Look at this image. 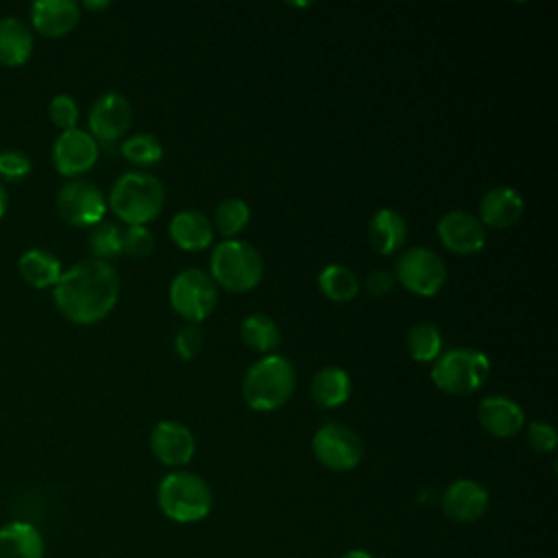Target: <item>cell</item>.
Here are the masks:
<instances>
[{
    "mask_svg": "<svg viewBox=\"0 0 558 558\" xmlns=\"http://www.w3.org/2000/svg\"><path fill=\"white\" fill-rule=\"evenodd\" d=\"M525 436H527L530 447L534 451H541V453L554 451L556 442H558L556 429L549 423H545V421H530L527 429H525Z\"/></svg>",
    "mask_w": 558,
    "mask_h": 558,
    "instance_id": "836d02e7",
    "label": "cell"
},
{
    "mask_svg": "<svg viewBox=\"0 0 558 558\" xmlns=\"http://www.w3.org/2000/svg\"><path fill=\"white\" fill-rule=\"evenodd\" d=\"M342 558H373V556L364 549H353V551H347Z\"/></svg>",
    "mask_w": 558,
    "mask_h": 558,
    "instance_id": "8d00e7d4",
    "label": "cell"
},
{
    "mask_svg": "<svg viewBox=\"0 0 558 558\" xmlns=\"http://www.w3.org/2000/svg\"><path fill=\"white\" fill-rule=\"evenodd\" d=\"M170 238L183 251H203L214 240L211 220L198 209H181L170 220Z\"/></svg>",
    "mask_w": 558,
    "mask_h": 558,
    "instance_id": "d6986e66",
    "label": "cell"
},
{
    "mask_svg": "<svg viewBox=\"0 0 558 558\" xmlns=\"http://www.w3.org/2000/svg\"><path fill=\"white\" fill-rule=\"evenodd\" d=\"M155 251V235L144 225H131L122 231V253L135 259H144Z\"/></svg>",
    "mask_w": 558,
    "mask_h": 558,
    "instance_id": "4dcf8cb0",
    "label": "cell"
},
{
    "mask_svg": "<svg viewBox=\"0 0 558 558\" xmlns=\"http://www.w3.org/2000/svg\"><path fill=\"white\" fill-rule=\"evenodd\" d=\"M523 196L510 185H497L480 198V222L490 229H508L523 216Z\"/></svg>",
    "mask_w": 558,
    "mask_h": 558,
    "instance_id": "e0dca14e",
    "label": "cell"
},
{
    "mask_svg": "<svg viewBox=\"0 0 558 558\" xmlns=\"http://www.w3.org/2000/svg\"><path fill=\"white\" fill-rule=\"evenodd\" d=\"M131 102L118 92H107L89 109V135L96 142H116L131 126Z\"/></svg>",
    "mask_w": 558,
    "mask_h": 558,
    "instance_id": "4fadbf2b",
    "label": "cell"
},
{
    "mask_svg": "<svg viewBox=\"0 0 558 558\" xmlns=\"http://www.w3.org/2000/svg\"><path fill=\"white\" fill-rule=\"evenodd\" d=\"M447 279V268L436 251L427 246L405 248L395 264V281L416 296H434Z\"/></svg>",
    "mask_w": 558,
    "mask_h": 558,
    "instance_id": "ba28073f",
    "label": "cell"
},
{
    "mask_svg": "<svg viewBox=\"0 0 558 558\" xmlns=\"http://www.w3.org/2000/svg\"><path fill=\"white\" fill-rule=\"evenodd\" d=\"M318 288L320 292L336 303L353 301L360 292V281L353 270H349L342 264H329L318 275Z\"/></svg>",
    "mask_w": 558,
    "mask_h": 558,
    "instance_id": "484cf974",
    "label": "cell"
},
{
    "mask_svg": "<svg viewBox=\"0 0 558 558\" xmlns=\"http://www.w3.org/2000/svg\"><path fill=\"white\" fill-rule=\"evenodd\" d=\"M33 52V33L31 26L15 17H0V63L15 68L31 59Z\"/></svg>",
    "mask_w": 558,
    "mask_h": 558,
    "instance_id": "7402d4cb",
    "label": "cell"
},
{
    "mask_svg": "<svg viewBox=\"0 0 558 558\" xmlns=\"http://www.w3.org/2000/svg\"><path fill=\"white\" fill-rule=\"evenodd\" d=\"M209 277L229 292L253 290L264 275L259 251L244 240H225L214 246L209 259Z\"/></svg>",
    "mask_w": 558,
    "mask_h": 558,
    "instance_id": "5b68a950",
    "label": "cell"
},
{
    "mask_svg": "<svg viewBox=\"0 0 558 558\" xmlns=\"http://www.w3.org/2000/svg\"><path fill=\"white\" fill-rule=\"evenodd\" d=\"M392 288H395V275L392 272H388L384 268H377V270L368 272L366 292L371 296H386Z\"/></svg>",
    "mask_w": 558,
    "mask_h": 558,
    "instance_id": "d590c367",
    "label": "cell"
},
{
    "mask_svg": "<svg viewBox=\"0 0 558 558\" xmlns=\"http://www.w3.org/2000/svg\"><path fill=\"white\" fill-rule=\"evenodd\" d=\"M310 395L316 405L333 410L351 397V377L340 366H323L312 377Z\"/></svg>",
    "mask_w": 558,
    "mask_h": 558,
    "instance_id": "603a6c76",
    "label": "cell"
},
{
    "mask_svg": "<svg viewBox=\"0 0 558 558\" xmlns=\"http://www.w3.org/2000/svg\"><path fill=\"white\" fill-rule=\"evenodd\" d=\"M57 211L72 227H94L105 218L107 201L96 183L72 179L57 194Z\"/></svg>",
    "mask_w": 558,
    "mask_h": 558,
    "instance_id": "30bf717a",
    "label": "cell"
},
{
    "mask_svg": "<svg viewBox=\"0 0 558 558\" xmlns=\"http://www.w3.org/2000/svg\"><path fill=\"white\" fill-rule=\"evenodd\" d=\"M490 373V360L469 347H456L440 353L432 366V381L447 395L464 397L482 388Z\"/></svg>",
    "mask_w": 558,
    "mask_h": 558,
    "instance_id": "8992f818",
    "label": "cell"
},
{
    "mask_svg": "<svg viewBox=\"0 0 558 558\" xmlns=\"http://www.w3.org/2000/svg\"><path fill=\"white\" fill-rule=\"evenodd\" d=\"M477 421L490 436L512 438L523 429L525 412L514 399L506 395H490L480 401Z\"/></svg>",
    "mask_w": 558,
    "mask_h": 558,
    "instance_id": "2e32d148",
    "label": "cell"
},
{
    "mask_svg": "<svg viewBox=\"0 0 558 558\" xmlns=\"http://www.w3.org/2000/svg\"><path fill=\"white\" fill-rule=\"evenodd\" d=\"M203 347V329L194 323L183 325L174 336V351L181 360H192Z\"/></svg>",
    "mask_w": 558,
    "mask_h": 558,
    "instance_id": "d6a6232c",
    "label": "cell"
},
{
    "mask_svg": "<svg viewBox=\"0 0 558 558\" xmlns=\"http://www.w3.org/2000/svg\"><path fill=\"white\" fill-rule=\"evenodd\" d=\"M150 451L166 466H185L196 451V440L187 425L159 421L150 432Z\"/></svg>",
    "mask_w": 558,
    "mask_h": 558,
    "instance_id": "5bb4252c",
    "label": "cell"
},
{
    "mask_svg": "<svg viewBox=\"0 0 558 558\" xmlns=\"http://www.w3.org/2000/svg\"><path fill=\"white\" fill-rule=\"evenodd\" d=\"M405 347L414 362H434L442 353L440 329L429 320H418L408 329Z\"/></svg>",
    "mask_w": 558,
    "mask_h": 558,
    "instance_id": "4316f807",
    "label": "cell"
},
{
    "mask_svg": "<svg viewBox=\"0 0 558 558\" xmlns=\"http://www.w3.org/2000/svg\"><path fill=\"white\" fill-rule=\"evenodd\" d=\"M31 172V159L17 148H7L0 153V174L9 181L24 179Z\"/></svg>",
    "mask_w": 558,
    "mask_h": 558,
    "instance_id": "e575fe53",
    "label": "cell"
},
{
    "mask_svg": "<svg viewBox=\"0 0 558 558\" xmlns=\"http://www.w3.org/2000/svg\"><path fill=\"white\" fill-rule=\"evenodd\" d=\"M240 336L246 347L259 353H270L281 344V329L268 314H251L240 325Z\"/></svg>",
    "mask_w": 558,
    "mask_h": 558,
    "instance_id": "d4e9b609",
    "label": "cell"
},
{
    "mask_svg": "<svg viewBox=\"0 0 558 558\" xmlns=\"http://www.w3.org/2000/svg\"><path fill=\"white\" fill-rule=\"evenodd\" d=\"M85 7H87V9H107L109 2H107V0H102V2H89V0H87Z\"/></svg>",
    "mask_w": 558,
    "mask_h": 558,
    "instance_id": "f35d334b",
    "label": "cell"
},
{
    "mask_svg": "<svg viewBox=\"0 0 558 558\" xmlns=\"http://www.w3.org/2000/svg\"><path fill=\"white\" fill-rule=\"evenodd\" d=\"M166 203L163 183L144 170L124 172L109 190L111 211L131 225H146L155 220Z\"/></svg>",
    "mask_w": 558,
    "mask_h": 558,
    "instance_id": "3957f363",
    "label": "cell"
},
{
    "mask_svg": "<svg viewBox=\"0 0 558 558\" xmlns=\"http://www.w3.org/2000/svg\"><path fill=\"white\" fill-rule=\"evenodd\" d=\"M87 246L94 253V259L111 262L118 255H122V231L116 222L100 220L92 227L87 235Z\"/></svg>",
    "mask_w": 558,
    "mask_h": 558,
    "instance_id": "f1b7e54d",
    "label": "cell"
},
{
    "mask_svg": "<svg viewBox=\"0 0 558 558\" xmlns=\"http://www.w3.org/2000/svg\"><path fill=\"white\" fill-rule=\"evenodd\" d=\"M168 299L181 318L198 325L214 312L218 303V286L209 272L201 268H185L170 281Z\"/></svg>",
    "mask_w": 558,
    "mask_h": 558,
    "instance_id": "52a82bcc",
    "label": "cell"
},
{
    "mask_svg": "<svg viewBox=\"0 0 558 558\" xmlns=\"http://www.w3.org/2000/svg\"><path fill=\"white\" fill-rule=\"evenodd\" d=\"M120 153L126 161L135 166H153L161 161L163 146L153 133H135L122 142Z\"/></svg>",
    "mask_w": 558,
    "mask_h": 558,
    "instance_id": "f546056e",
    "label": "cell"
},
{
    "mask_svg": "<svg viewBox=\"0 0 558 558\" xmlns=\"http://www.w3.org/2000/svg\"><path fill=\"white\" fill-rule=\"evenodd\" d=\"M211 488L190 471H172L157 486V504L161 512L177 523H196L211 510Z\"/></svg>",
    "mask_w": 558,
    "mask_h": 558,
    "instance_id": "277c9868",
    "label": "cell"
},
{
    "mask_svg": "<svg viewBox=\"0 0 558 558\" xmlns=\"http://www.w3.org/2000/svg\"><path fill=\"white\" fill-rule=\"evenodd\" d=\"M81 9L74 0H37L31 7V24L46 37H63L78 24Z\"/></svg>",
    "mask_w": 558,
    "mask_h": 558,
    "instance_id": "ac0fdd59",
    "label": "cell"
},
{
    "mask_svg": "<svg viewBox=\"0 0 558 558\" xmlns=\"http://www.w3.org/2000/svg\"><path fill=\"white\" fill-rule=\"evenodd\" d=\"M4 211H7V192H4V187L0 183V218L4 216Z\"/></svg>",
    "mask_w": 558,
    "mask_h": 558,
    "instance_id": "74e56055",
    "label": "cell"
},
{
    "mask_svg": "<svg viewBox=\"0 0 558 558\" xmlns=\"http://www.w3.org/2000/svg\"><path fill=\"white\" fill-rule=\"evenodd\" d=\"M17 270L22 279L33 288L54 286L61 277V262L57 255L44 248H28L17 259Z\"/></svg>",
    "mask_w": 558,
    "mask_h": 558,
    "instance_id": "cb8c5ba5",
    "label": "cell"
},
{
    "mask_svg": "<svg viewBox=\"0 0 558 558\" xmlns=\"http://www.w3.org/2000/svg\"><path fill=\"white\" fill-rule=\"evenodd\" d=\"M57 310L76 325H94L111 314L120 296L118 270L102 259H81L52 286Z\"/></svg>",
    "mask_w": 558,
    "mask_h": 558,
    "instance_id": "6da1fadb",
    "label": "cell"
},
{
    "mask_svg": "<svg viewBox=\"0 0 558 558\" xmlns=\"http://www.w3.org/2000/svg\"><path fill=\"white\" fill-rule=\"evenodd\" d=\"M440 504L451 521L471 523L486 512L488 490L475 480H456L445 488Z\"/></svg>",
    "mask_w": 558,
    "mask_h": 558,
    "instance_id": "9a60e30c",
    "label": "cell"
},
{
    "mask_svg": "<svg viewBox=\"0 0 558 558\" xmlns=\"http://www.w3.org/2000/svg\"><path fill=\"white\" fill-rule=\"evenodd\" d=\"M41 532L28 521H9L0 527V558H44Z\"/></svg>",
    "mask_w": 558,
    "mask_h": 558,
    "instance_id": "44dd1931",
    "label": "cell"
},
{
    "mask_svg": "<svg viewBox=\"0 0 558 558\" xmlns=\"http://www.w3.org/2000/svg\"><path fill=\"white\" fill-rule=\"evenodd\" d=\"M408 240V222L405 218L392 209H377L368 222V242L379 255L397 253Z\"/></svg>",
    "mask_w": 558,
    "mask_h": 558,
    "instance_id": "ffe728a7",
    "label": "cell"
},
{
    "mask_svg": "<svg viewBox=\"0 0 558 558\" xmlns=\"http://www.w3.org/2000/svg\"><path fill=\"white\" fill-rule=\"evenodd\" d=\"M314 458L329 471H351L360 464L364 447L360 436L342 423H325L312 438Z\"/></svg>",
    "mask_w": 558,
    "mask_h": 558,
    "instance_id": "9c48e42d",
    "label": "cell"
},
{
    "mask_svg": "<svg viewBox=\"0 0 558 558\" xmlns=\"http://www.w3.org/2000/svg\"><path fill=\"white\" fill-rule=\"evenodd\" d=\"M296 386V371L286 355L268 353L242 379V397L251 410L272 412L286 405Z\"/></svg>",
    "mask_w": 558,
    "mask_h": 558,
    "instance_id": "7a4b0ae2",
    "label": "cell"
},
{
    "mask_svg": "<svg viewBox=\"0 0 558 558\" xmlns=\"http://www.w3.org/2000/svg\"><path fill=\"white\" fill-rule=\"evenodd\" d=\"M98 159V142L83 129L61 131L52 146V161L59 174L76 177L87 172Z\"/></svg>",
    "mask_w": 558,
    "mask_h": 558,
    "instance_id": "7c38bea8",
    "label": "cell"
},
{
    "mask_svg": "<svg viewBox=\"0 0 558 558\" xmlns=\"http://www.w3.org/2000/svg\"><path fill=\"white\" fill-rule=\"evenodd\" d=\"M48 116L52 120L54 126H59L61 131H70L76 129L78 122V105L72 96L68 94H59L50 100L48 105Z\"/></svg>",
    "mask_w": 558,
    "mask_h": 558,
    "instance_id": "1f68e13d",
    "label": "cell"
},
{
    "mask_svg": "<svg viewBox=\"0 0 558 558\" xmlns=\"http://www.w3.org/2000/svg\"><path fill=\"white\" fill-rule=\"evenodd\" d=\"M436 233L440 244L456 255H473L486 244L484 225L466 209H451L442 214L436 225Z\"/></svg>",
    "mask_w": 558,
    "mask_h": 558,
    "instance_id": "8fae6325",
    "label": "cell"
},
{
    "mask_svg": "<svg viewBox=\"0 0 558 558\" xmlns=\"http://www.w3.org/2000/svg\"><path fill=\"white\" fill-rule=\"evenodd\" d=\"M248 218H251V209L242 198H225L218 203L211 225L220 235H225L227 240H233V235H238L246 227Z\"/></svg>",
    "mask_w": 558,
    "mask_h": 558,
    "instance_id": "83f0119b",
    "label": "cell"
}]
</instances>
